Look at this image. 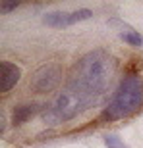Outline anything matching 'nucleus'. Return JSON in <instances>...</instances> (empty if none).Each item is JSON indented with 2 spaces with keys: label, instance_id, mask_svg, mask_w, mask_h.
Segmentation results:
<instances>
[{
  "label": "nucleus",
  "instance_id": "nucleus-1",
  "mask_svg": "<svg viewBox=\"0 0 143 148\" xmlns=\"http://www.w3.org/2000/svg\"><path fill=\"white\" fill-rule=\"evenodd\" d=\"M116 69L114 58L105 50H93L81 56L72 67L68 77V88L93 100L105 92L112 83Z\"/></svg>",
  "mask_w": 143,
  "mask_h": 148
},
{
  "label": "nucleus",
  "instance_id": "nucleus-2",
  "mask_svg": "<svg viewBox=\"0 0 143 148\" xmlns=\"http://www.w3.org/2000/svg\"><path fill=\"white\" fill-rule=\"evenodd\" d=\"M143 106V77L139 73H126L116 87L114 96L101 114V119L118 121L130 117Z\"/></svg>",
  "mask_w": 143,
  "mask_h": 148
},
{
  "label": "nucleus",
  "instance_id": "nucleus-3",
  "mask_svg": "<svg viewBox=\"0 0 143 148\" xmlns=\"http://www.w3.org/2000/svg\"><path fill=\"white\" fill-rule=\"evenodd\" d=\"M60 81H62V66L58 62H49V64H43L33 71V75L29 79V88L33 92L47 94L56 90Z\"/></svg>",
  "mask_w": 143,
  "mask_h": 148
},
{
  "label": "nucleus",
  "instance_id": "nucleus-4",
  "mask_svg": "<svg viewBox=\"0 0 143 148\" xmlns=\"http://www.w3.org/2000/svg\"><path fill=\"white\" fill-rule=\"evenodd\" d=\"M89 104H93V100H89L87 96H83V94L76 92V90L66 88V90L58 92V96L50 102V108L60 115L62 121H68V119H72V117H76V115L79 114L83 108H87Z\"/></svg>",
  "mask_w": 143,
  "mask_h": 148
},
{
  "label": "nucleus",
  "instance_id": "nucleus-5",
  "mask_svg": "<svg viewBox=\"0 0 143 148\" xmlns=\"http://www.w3.org/2000/svg\"><path fill=\"white\" fill-rule=\"evenodd\" d=\"M19 77H22V69L14 62H8V60L0 62V90H2V94L10 92L17 85Z\"/></svg>",
  "mask_w": 143,
  "mask_h": 148
},
{
  "label": "nucleus",
  "instance_id": "nucleus-6",
  "mask_svg": "<svg viewBox=\"0 0 143 148\" xmlns=\"http://www.w3.org/2000/svg\"><path fill=\"white\" fill-rule=\"evenodd\" d=\"M39 112H43L39 104H19L12 112V123L14 125H22V123L29 121L33 115H37Z\"/></svg>",
  "mask_w": 143,
  "mask_h": 148
},
{
  "label": "nucleus",
  "instance_id": "nucleus-7",
  "mask_svg": "<svg viewBox=\"0 0 143 148\" xmlns=\"http://www.w3.org/2000/svg\"><path fill=\"white\" fill-rule=\"evenodd\" d=\"M68 16L70 12H50L44 16V23L50 27H68Z\"/></svg>",
  "mask_w": 143,
  "mask_h": 148
},
{
  "label": "nucleus",
  "instance_id": "nucleus-8",
  "mask_svg": "<svg viewBox=\"0 0 143 148\" xmlns=\"http://www.w3.org/2000/svg\"><path fill=\"white\" fill-rule=\"evenodd\" d=\"M91 16H93V12H91V10H87V8H81V10L70 12V16H68V25H74V23H77V21L89 19Z\"/></svg>",
  "mask_w": 143,
  "mask_h": 148
},
{
  "label": "nucleus",
  "instance_id": "nucleus-9",
  "mask_svg": "<svg viewBox=\"0 0 143 148\" xmlns=\"http://www.w3.org/2000/svg\"><path fill=\"white\" fill-rule=\"evenodd\" d=\"M41 117H43V121L47 123V125H58V123H62L60 115H58L54 110H52V108H50V104L47 106L43 112H41Z\"/></svg>",
  "mask_w": 143,
  "mask_h": 148
},
{
  "label": "nucleus",
  "instance_id": "nucleus-10",
  "mask_svg": "<svg viewBox=\"0 0 143 148\" xmlns=\"http://www.w3.org/2000/svg\"><path fill=\"white\" fill-rule=\"evenodd\" d=\"M128 44H132V46H141L143 44V37L137 33V31H128V33H122L120 35Z\"/></svg>",
  "mask_w": 143,
  "mask_h": 148
},
{
  "label": "nucleus",
  "instance_id": "nucleus-11",
  "mask_svg": "<svg viewBox=\"0 0 143 148\" xmlns=\"http://www.w3.org/2000/svg\"><path fill=\"white\" fill-rule=\"evenodd\" d=\"M105 144H106V148H128L126 143L120 137H116V135H105Z\"/></svg>",
  "mask_w": 143,
  "mask_h": 148
},
{
  "label": "nucleus",
  "instance_id": "nucleus-12",
  "mask_svg": "<svg viewBox=\"0 0 143 148\" xmlns=\"http://www.w3.org/2000/svg\"><path fill=\"white\" fill-rule=\"evenodd\" d=\"M108 25H110V27H116V29H122L120 35H122V33H128V31H133V29L130 27L128 23L120 21V19H114V17H110V19H108Z\"/></svg>",
  "mask_w": 143,
  "mask_h": 148
},
{
  "label": "nucleus",
  "instance_id": "nucleus-13",
  "mask_svg": "<svg viewBox=\"0 0 143 148\" xmlns=\"http://www.w3.org/2000/svg\"><path fill=\"white\" fill-rule=\"evenodd\" d=\"M17 6H19L17 2H8V4H2V8H0V10H2V14H8V12L16 10Z\"/></svg>",
  "mask_w": 143,
  "mask_h": 148
}]
</instances>
